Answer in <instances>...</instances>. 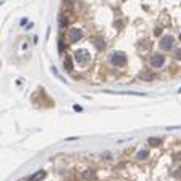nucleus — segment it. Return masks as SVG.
<instances>
[{"mask_svg": "<svg viewBox=\"0 0 181 181\" xmlns=\"http://www.w3.org/2000/svg\"><path fill=\"white\" fill-rule=\"evenodd\" d=\"M149 143H151L152 146H156V144H159V140H154V138H151V140H149Z\"/></svg>", "mask_w": 181, "mask_h": 181, "instance_id": "obj_10", "label": "nucleus"}, {"mask_svg": "<svg viewBox=\"0 0 181 181\" xmlns=\"http://www.w3.org/2000/svg\"><path fill=\"white\" fill-rule=\"evenodd\" d=\"M175 58H176V59H181V50H176V53H175Z\"/></svg>", "mask_w": 181, "mask_h": 181, "instance_id": "obj_11", "label": "nucleus"}, {"mask_svg": "<svg viewBox=\"0 0 181 181\" xmlns=\"http://www.w3.org/2000/svg\"><path fill=\"white\" fill-rule=\"evenodd\" d=\"M64 69H66V71H72V64H71V56H66V59H64Z\"/></svg>", "mask_w": 181, "mask_h": 181, "instance_id": "obj_6", "label": "nucleus"}, {"mask_svg": "<svg viewBox=\"0 0 181 181\" xmlns=\"http://www.w3.org/2000/svg\"><path fill=\"white\" fill-rule=\"evenodd\" d=\"M147 157V151H140V156H138V159H146Z\"/></svg>", "mask_w": 181, "mask_h": 181, "instance_id": "obj_8", "label": "nucleus"}, {"mask_svg": "<svg viewBox=\"0 0 181 181\" xmlns=\"http://www.w3.org/2000/svg\"><path fill=\"white\" fill-rule=\"evenodd\" d=\"M67 37H69V42H72V44H74V42H77V40L82 39V31H79V29H71Z\"/></svg>", "mask_w": 181, "mask_h": 181, "instance_id": "obj_5", "label": "nucleus"}, {"mask_svg": "<svg viewBox=\"0 0 181 181\" xmlns=\"http://www.w3.org/2000/svg\"><path fill=\"white\" fill-rule=\"evenodd\" d=\"M173 45H175V39H173L172 35L162 37V40H160V48H162V50H172Z\"/></svg>", "mask_w": 181, "mask_h": 181, "instance_id": "obj_3", "label": "nucleus"}, {"mask_svg": "<svg viewBox=\"0 0 181 181\" xmlns=\"http://www.w3.org/2000/svg\"><path fill=\"white\" fill-rule=\"evenodd\" d=\"M141 79H146V80H151V79H152V74H149V72H144V74H141Z\"/></svg>", "mask_w": 181, "mask_h": 181, "instance_id": "obj_9", "label": "nucleus"}, {"mask_svg": "<svg viewBox=\"0 0 181 181\" xmlns=\"http://www.w3.org/2000/svg\"><path fill=\"white\" fill-rule=\"evenodd\" d=\"M111 63L116 64V66H125L127 64V56H125L122 51H116L112 56H111Z\"/></svg>", "mask_w": 181, "mask_h": 181, "instance_id": "obj_1", "label": "nucleus"}, {"mask_svg": "<svg viewBox=\"0 0 181 181\" xmlns=\"http://www.w3.org/2000/svg\"><path fill=\"white\" fill-rule=\"evenodd\" d=\"M75 61L79 64H87L90 61V54L87 50H77L75 51Z\"/></svg>", "mask_w": 181, "mask_h": 181, "instance_id": "obj_2", "label": "nucleus"}, {"mask_svg": "<svg viewBox=\"0 0 181 181\" xmlns=\"http://www.w3.org/2000/svg\"><path fill=\"white\" fill-rule=\"evenodd\" d=\"M163 64H165V56H163V54L157 53V54L152 56V59H151V66L152 67H162Z\"/></svg>", "mask_w": 181, "mask_h": 181, "instance_id": "obj_4", "label": "nucleus"}, {"mask_svg": "<svg viewBox=\"0 0 181 181\" xmlns=\"http://www.w3.org/2000/svg\"><path fill=\"white\" fill-rule=\"evenodd\" d=\"M95 45L98 47V50H104V47H106L104 40H95Z\"/></svg>", "mask_w": 181, "mask_h": 181, "instance_id": "obj_7", "label": "nucleus"}]
</instances>
